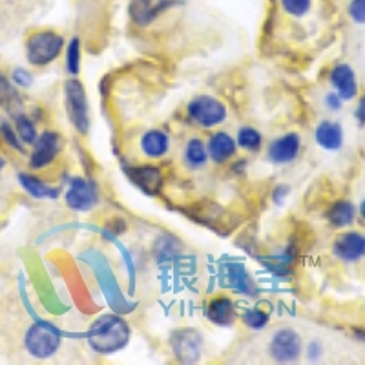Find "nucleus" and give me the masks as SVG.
<instances>
[{
  "mask_svg": "<svg viewBox=\"0 0 365 365\" xmlns=\"http://www.w3.org/2000/svg\"><path fill=\"white\" fill-rule=\"evenodd\" d=\"M208 158L212 159L217 165H223L228 159H232L236 154V141L232 137L228 135L227 132H216L212 133L210 139H208Z\"/></svg>",
  "mask_w": 365,
  "mask_h": 365,
  "instance_id": "f3484780",
  "label": "nucleus"
},
{
  "mask_svg": "<svg viewBox=\"0 0 365 365\" xmlns=\"http://www.w3.org/2000/svg\"><path fill=\"white\" fill-rule=\"evenodd\" d=\"M349 15L356 24H365V0H351Z\"/></svg>",
  "mask_w": 365,
  "mask_h": 365,
  "instance_id": "bb28decb",
  "label": "nucleus"
},
{
  "mask_svg": "<svg viewBox=\"0 0 365 365\" xmlns=\"http://www.w3.org/2000/svg\"><path fill=\"white\" fill-rule=\"evenodd\" d=\"M269 319L270 316L257 307L247 309V311L243 312V322H245L247 327L252 329V331H262V329H265L267 325H269Z\"/></svg>",
  "mask_w": 365,
  "mask_h": 365,
  "instance_id": "b1692460",
  "label": "nucleus"
},
{
  "mask_svg": "<svg viewBox=\"0 0 365 365\" xmlns=\"http://www.w3.org/2000/svg\"><path fill=\"white\" fill-rule=\"evenodd\" d=\"M2 166H4V161H2V159H0V170H2Z\"/></svg>",
  "mask_w": 365,
  "mask_h": 365,
  "instance_id": "e433bc0d",
  "label": "nucleus"
},
{
  "mask_svg": "<svg viewBox=\"0 0 365 365\" xmlns=\"http://www.w3.org/2000/svg\"><path fill=\"white\" fill-rule=\"evenodd\" d=\"M354 217H356V208H354V205L347 200L332 203L327 212V221L334 228H344L349 227V225H353Z\"/></svg>",
  "mask_w": 365,
  "mask_h": 365,
  "instance_id": "6ab92c4d",
  "label": "nucleus"
},
{
  "mask_svg": "<svg viewBox=\"0 0 365 365\" xmlns=\"http://www.w3.org/2000/svg\"><path fill=\"white\" fill-rule=\"evenodd\" d=\"M97 203V187L88 179H73L66 192V205L71 210L88 212Z\"/></svg>",
  "mask_w": 365,
  "mask_h": 365,
  "instance_id": "9d476101",
  "label": "nucleus"
},
{
  "mask_svg": "<svg viewBox=\"0 0 365 365\" xmlns=\"http://www.w3.org/2000/svg\"><path fill=\"white\" fill-rule=\"evenodd\" d=\"M319 356H322V345L319 341H312L309 345V360H318Z\"/></svg>",
  "mask_w": 365,
  "mask_h": 365,
  "instance_id": "2f4dec72",
  "label": "nucleus"
},
{
  "mask_svg": "<svg viewBox=\"0 0 365 365\" xmlns=\"http://www.w3.org/2000/svg\"><path fill=\"white\" fill-rule=\"evenodd\" d=\"M354 117H356L360 125L365 126V96H361L360 101H358V106L356 110H354Z\"/></svg>",
  "mask_w": 365,
  "mask_h": 365,
  "instance_id": "7c9ffc66",
  "label": "nucleus"
},
{
  "mask_svg": "<svg viewBox=\"0 0 365 365\" xmlns=\"http://www.w3.org/2000/svg\"><path fill=\"white\" fill-rule=\"evenodd\" d=\"M24 344L31 356L44 360V358H50L51 354L57 353L61 334L53 325L38 322V324L31 325V329L26 332Z\"/></svg>",
  "mask_w": 365,
  "mask_h": 365,
  "instance_id": "20e7f679",
  "label": "nucleus"
},
{
  "mask_svg": "<svg viewBox=\"0 0 365 365\" xmlns=\"http://www.w3.org/2000/svg\"><path fill=\"white\" fill-rule=\"evenodd\" d=\"M208 161V148L200 137H192L185 148V163L192 170H200Z\"/></svg>",
  "mask_w": 365,
  "mask_h": 365,
  "instance_id": "aec40b11",
  "label": "nucleus"
},
{
  "mask_svg": "<svg viewBox=\"0 0 365 365\" xmlns=\"http://www.w3.org/2000/svg\"><path fill=\"white\" fill-rule=\"evenodd\" d=\"M325 106H327V110H331V112H338V110L344 106V101L340 99V96H338L336 91H329L327 96H325Z\"/></svg>",
  "mask_w": 365,
  "mask_h": 365,
  "instance_id": "c756f323",
  "label": "nucleus"
},
{
  "mask_svg": "<svg viewBox=\"0 0 365 365\" xmlns=\"http://www.w3.org/2000/svg\"><path fill=\"white\" fill-rule=\"evenodd\" d=\"M66 70L68 73L77 75L81 71V38L73 37L66 46Z\"/></svg>",
  "mask_w": 365,
  "mask_h": 365,
  "instance_id": "5701e85b",
  "label": "nucleus"
},
{
  "mask_svg": "<svg viewBox=\"0 0 365 365\" xmlns=\"http://www.w3.org/2000/svg\"><path fill=\"white\" fill-rule=\"evenodd\" d=\"M299 150H302V139L298 133H285L270 143L267 154H269L270 161L276 165H287L298 158Z\"/></svg>",
  "mask_w": 365,
  "mask_h": 365,
  "instance_id": "9b49d317",
  "label": "nucleus"
},
{
  "mask_svg": "<svg viewBox=\"0 0 365 365\" xmlns=\"http://www.w3.org/2000/svg\"><path fill=\"white\" fill-rule=\"evenodd\" d=\"M354 336H356L358 340L364 341V344H365V332L364 331H356V332H354Z\"/></svg>",
  "mask_w": 365,
  "mask_h": 365,
  "instance_id": "72a5a7b5",
  "label": "nucleus"
},
{
  "mask_svg": "<svg viewBox=\"0 0 365 365\" xmlns=\"http://www.w3.org/2000/svg\"><path fill=\"white\" fill-rule=\"evenodd\" d=\"M181 4L182 0H132L128 11L137 26H148L161 17L163 13Z\"/></svg>",
  "mask_w": 365,
  "mask_h": 365,
  "instance_id": "6e6552de",
  "label": "nucleus"
},
{
  "mask_svg": "<svg viewBox=\"0 0 365 365\" xmlns=\"http://www.w3.org/2000/svg\"><path fill=\"white\" fill-rule=\"evenodd\" d=\"M130 340V327L125 319L113 314H103L90 325L88 341L99 354H112L120 351Z\"/></svg>",
  "mask_w": 365,
  "mask_h": 365,
  "instance_id": "f257e3e1",
  "label": "nucleus"
},
{
  "mask_svg": "<svg viewBox=\"0 0 365 365\" xmlns=\"http://www.w3.org/2000/svg\"><path fill=\"white\" fill-rule=\"evenodd\" d=\"M287 194H289V188L278 187V188H276V192H274V201H276V203H282V200L285 197Z\"/></svg>",
  "mask_w": 365,
  "mask_h": 365,
  "instance_id": "473e14b6",
  "label": "nucleus"
},
{
  "mask_svg": "<svg viewBox=\"0 0 365 365\" xmlns=\"http://www.w3.org/2000/svg\"><path fill=\"white\" fill-rule=\"evenodd\" d=\"M64 38L51 29H42L28 38L26 55L34 66H48L63 53Z\"/></svg>",
  "mask_w": 365,
  "mask_h": 365,
  "instance_id": "f03ea898",
  "label": "nucleus"
},
{
  "mask_svg": "<svg viewBox=\"0 0 365 365\" xmlns=\"http://www.w3.org/2000/svg\"><path fill=\"white\" fill-rule=\"evenodd\" d=\"M262 133L257 132L256 128H250V126H243L237 132V139L236 145L241 146L243 150H249V152H257V150L262 148Z\"/></svg>",
  "mask_w": 365,
  "mask_h": 365,
  "instance_id": "4be33fe9",
  "label": "nucleus"
},
{
  "mask_svg": "<svg viewBox=\"0 0 365 365\" xmlns=\"http://www.w3.org/2000/svg\"><path fill=\"white\" fill-rule=\"evenodd\" d=\"M141 150L143 154L150 159L163 158L170 150V137L166 135L163 130H148L141 137Z\"/></svg>",
  "mask_w": 365,
  "mask_h": 365,
  "instance_id": "a211bd4d",
  "label": "nucleus"
},
{
  "mask_svg": "<svg viewBox=\"0 0 365 365\" xmlns=\"http://www.w3.org/2000/svg\"><path fill=\"white\" fill-rule=\"evenodd\" d=\"M17 133L21 137V141L26 143V145H31V143L37 141V128H35L34 120L24 115L17 119Z\"/></svg>",
  "mask_w": 365,
  "mask_h": 365,
  "instance_id": "a878e982",
  "label": "nucleus"
},
{
  "mask_svg": "<svg viewBox=\"0 0 365 365\" xmlns=\"http://www.w3.org/2000/svg\"><path fill=\"white\" fill-rule=\"evenodd\" d=\"M188 119L201 128H214L227 119V108L212 96H197L187 106Z\"/></svg>",
  "mask_w": 365,
  "mask_h": 365,
  "instance_id": "7ed1b4c3",
  "label": "nucleus"
},
{
  "mask_svg": "<svg viewBox=\"0 0 365 365\" xmlns=\"http://www.w3.org/2000/svg\"><path fill=\"white\" fill-rule=\"evenodd\" d=\"M61 152V135L55 132H44L38 135L37 143H35L34 154H31V159H29V165L31 168H44V166L50 165L57 154Z\"/></svg>",
  "mask_w": 365,
  "mask_h": 365,
  "instance_id": "f8f14e48",
  "label": "nucleus"
},
{
  "mask_svg": "<svg viewBox=\"0 0 365 365\" xmlns=\"http://www.w3.org/2000/svg\"><path fill=\"white\" fill-rule=\"evenodd\" d=\"M332 254L344 263L360 262L365 256V236L356 230L340 234L332 245Z\"/></svg>",
  "mask_w": 365,
  "mask_h": 365,
  "instance_id": "1a4fd4ad",
  "label": "nucleus"
},
{
  "mask_svg": "<svg viewBox=\"0 0 365 365\" xmlns=\"http://www.w3.org/2000/svg\"><path fill=\"white\" fill-rule=\"evenodd\" d=\"M19 181L26 188V192L29 195L37 197V200H55V197H58V188L48 187L41 179L35 178V175L19 174Z\"/></svg>",
  "mask_w": 365,
  "mask_h": 365,
  "instance_id": "412c9836",
  "label": "nucleus"
},
{
  "mask_svg": "<svg viewBox=\"0 0 365 365\" xmlns=\"http://www.w3.org/2000/svg\"><path fill=\"white\" fill-rule=\"evenodd\" d=\"M11 79L15 81V84H17V86H22V88L31 86V83H34V77H31V73H29L28 70H22V68H19V70L13 71Z\"/></svg>",
  "mask_w": 365,
  "mask_h": 365,
  "instance_id": "c85d7f7f",
  "label": "nucleus"
},
{
  "mask_svg": "<svg viewBox=\"0 0 365 365\" xmlns=\"http://www.w3.org/2000/svg\"><path fill=\"white\" fill-rule=\"evenodd\" d=\"M2 88H4V77L0 75V90H2Z\"/></svg>",
  "mask_w": 365,
  "mask_h": 365,
  "instance_id": "c9c22d12",
  "label": "nucleus"
},
{
  "mask_svg": "<svg viewBox=\"0 0 365 365\" xmlns=\"http://www.w3.org/2000/svg\"><path fill=\"white\" fill-rule=\"evenodd\" d=\"M207 318L212 324L220 325V327H230L234 325L236 319V309L234 302L228 296H216L212 298L207 307Z\"/></svg>",
  "mask_w": 365,
  "mask_h": 365,
  "instance_id": "dca6fc26",
  "label": "nucleus"
},
{
  "mask_svg": "<svg viewBox=\"0 0 365 365\" xmlns=\"http://www.w3.org/2000/svg\"><path fill=\"white\" fill-rule=\"evenodd\" d=\"M170 345L179 361H182V364H195L201 358L203 338L194 329H179V331L172 332Z\"/></svg>",
  "mask_w": 365,
  "mask_h": 365,
  "instance_id": "0eeeda50",
  "label": "nucleus"
},
{
  "mask_svg": "<svg viewBox=\"0 0 365 365\" xmlns=\"http://www.w3.org/2000/svg\"><path fill=\"white\" fill-rule=\"evenodd\" d=\"M329 79H331V84L334 86V90H336V93L340 96V99L344 101V103L356 99L358 81L353 68L349 66V64H336V66L331 70Z\"/></svg>",
  "mask_w": 365,
  "mask_h": 365,
  "instance_id": "ddd939ff",
  "label": "nucleus"
},
{
  "mask_svg": "<svg viewBox=\"0 0 365 365\" xmlns=\"http://www.w3.org/2000/svg\"><path fill=\"white\" fill-rule=\"evenodd\" d=\"M130 179L141 188L145 194L158 195L163 188V174L158 166L154 165H141L128 170Z\"/></svg>",
  "mask_w": 365,
  "mask_h": 365,
  "instance_id": "4468645a",
  "label": "nucleus"
},
{
  "mask_svg": "<svg viewBox=\"0 0 365 365\" xmlns=\"http://www.w3.org/2000/svg\"><path fill=\"white\" fill-rule=\"evenodd\" d=\"M358 210H360V216H361V220L365 221V200L361 201V203H360V208H358Z\"/></svg>",
  "mask_w": 365,
  "mask_h": 365,
  "instance_id": "f704fd0d",
  "label": "nucleus"
},
{
  "mask_svg": "<svg viewBox=\"0 0 365 365\" xmlns=\"http://www.w3.org/2000/svg\"><path fill=\"white\" fill-rule=\"evenodd\" d=\"M314 139L327 152H336L344 146L345 133L336 120H322L314 130Z\"/></svg>",
  "mask_w": 365,
  "mask_h": 365,
  "instance_id": "2eb2a0df",
  "label": "nucleus"
},
{
  "mask_svg": "<svg viewBox=\"0 0 365 365\" xmlns=\"http://www.w3.org/2000/svg\"><path fill=\"white\" fill-rule=\"evenodd\" d=\"M283 11L291 17L302 19L305 17L312 8V0H279Z\"/></svg>",
  "mask_w": 365,
  "mask_h": 365,
  "instance_id": "393cba45",
  "label": "nucleus"
},
{
  "mask_svg": "<svg viewBox=\"0 0 365 365\" xmlns=\"http://www.w3.org/2000/svg\"><path fill=\"white\" fill-rule=\"evenodd\" d=\"M269 354L278 364H292L302 354V336L294 329H279L270 340Z\"/></svg>",
  "mask_w": 365,
  "mask_h": 365,
  "instance_id": "423d86ee",
  "label": "nucleus"
},
{
  "mask_svg": "<svg viewBox=\"0 0 365 365\" xmlns=\"http://www.w3.org/2000/svg\"><path fill=\"white\" fill-rule=\"evenodd\" d=\"M64 103H66L68 117L73 123L75 130L86 133L90 128V113H88L86 91H84L81 81H66V84H64Z\"/></svg>",
  "mask_w": 365,
  "mask_h": 365,
  "instance_id": "39448f33",
  "label": "nucleus"
},
{
  "mask_svg": "<svg viewBox=\"0 0 365 365\" xmlns=\"http://www.w3.org/2000/svg\"><path fill=\"white\" fill-rule=\"evenodd\" d=\"M0 135L4 137V141L8 143L9 146H13L15 150H24V146H22V141H21V137H19V133L13 132L11 128H9L8 125H2L0 126Z\"/></svg>",
  "mask_w": 365,
  "mask_h": 365,
  "instance_id": "cd10ccee",
  "label": "nucleus"
}]
</instances>
